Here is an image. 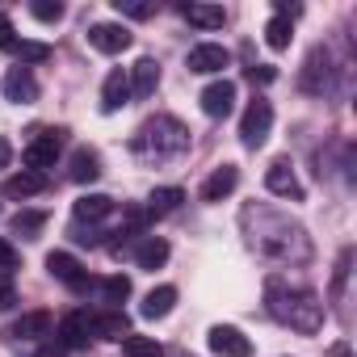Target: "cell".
<instances>
[{
	"mask_svg": "<svg viewBox=\"0 0 357 357\" xmlns=\"http://www.w3.org/2000/svg\"><path fill=\"white\" fill-rule=\"evenodd\" d=\"M240 223H244V236H248L257 257L278 261V265H307L311 261V240H307L303 223H294L290 215H282L273 206H244Z\"/></svg>",
	"mask_w": 357,
	"mask_h": 357,
	"instance_id": "1",
	"label": "cell"
},
{
	"mask_svg": "<svg viewBox=\"0 0 357 357\" xmlns=\"http://www.w3.org/2000/svg\"><path fill=\"white\" fill-rule=\"evenodd\" d=\"M265 311L278 324H286V328H294L303 336H315L324 328V303H319V294L307 290V286H298V282H286V278H269L265 282Z\"/></svg>",
	"mask_w": 357,
	"mask_h": 357,
	"instance_id": "2",
	"label": "cell"
},
{
	"mask_svg": "<svg viewBox=\"0 0 357 357\" xmlns=\"http://www.w3.org/2000/svg\"><path fill=\"white\" fill-rule=\"evenodd\" d=\"M185 147H190V126L172 114L147 118L130 139V151L143 155V160H168V155H181Z\"/></svg>",
	"mask_w": 357,
	"mask_h": 357,
	"instance_id": "3",
	"label": "cell"
},
{
	"mask_svg": "<svg viewBox=\"0 0 357 357\" xmlns=\"http://www.w3.org/2000/svg\"><path fill=\"white\" fill-rule=\"evenodd\" d=\"M298 84H303V93H311V97H324V93L336 89V59H332L328 47H315V51L307 55Z\"/></svg>",
	"mask_w": 357,
	"mask_h": 357,
	"instance_id": "4",
	"label": "cell"
},
{
	"mask_svg": "<svg viewBox=\"0 0 357 357\" xmlns=\"http://www.w3.org/2000/svg\"><path fill=\"white\" fill-rule=\"evenodd\" d=\"M269 130H273V105L265 101V97H257L248 109H244V122H240V139H244V147H261L265 139H269Z\"/></svg>",
	"mask_w": 357,
	"mask_h": 357,
	"instance_id": "5",
	"label": "cell"
},
{
	"mask_svg": "<svg viewBox=\"0 0 357 357\" xmlns=\"http://www.w3.org/2000/svg\"><path fill=\"white\" fill-rule=\"evenodd\" d=\"M47 269H51V278H55V282H63V286H68V290H76V294H84V290L93 286L89 269H84L72 252H51V257H47Z\"/></svg>",
	"mask_w": 357,
	"mask_h": 357,
	"instance_id": "6",
	"label": "cell"
},
{
	"mask_svg": "<svg viewBox=\"0 0 357 357\" xmlns=\"http://www.w3.org/2000/svg\"><path fill=\"white\" fill-rule=\"evenodd\" d=\"M206 340H211V353H219V357H252V340L231 324H215Z\"/></svg>",
	"mask_w": 357,
	"mask_h": 357,
	"instance_id": "7",
	"label": "cell"
},
{
	"mask_svg": "<svg viewBox=\"0 0 357 357\" xmlns=\"http://www.w3.org/2000/svg\"><path fill=\"white\" fill-rule=\"evenodd\" d=\"M59 147H63V130H38V135L30 139V147H26V164H30L34 172H43V168L55 164Z\"/></svg>",
	"mask_w": 357,
	"mask_h": 357,
	"instance_id": "8",
	"label": "cell"
},
{
	"mask_svg": "<svg viewBox=\"0 0 357 357\" xmlns=\"http://www.w3.org/2000/svg\"><path fill=\"white\" fill-rule=\"evenodd\" d=\"M265 190L278 194V198H290V202H303V185H298V176L286 160H273L265 168Z\"/></svg>",
	"mask_w": 357,
	"mask_h": 357,
	"instance_id": "9",
	"label": "cell"
},
{
	"mask_svg": "<svg viewBox=\"0 0 357 357\" xmlns=\"http://www.w3.org/2000/svg\"><path fill=\"white\" fill-rule=\"evenodd\" d=\"M89 43H93L101 55H118V51H126V47L135 43V34H130L126 26H118V22H97V26L89 30Z\"/></svg>",
	"mask_w": 357,
	"mask_h": 357,
	"instance_id": "10",
	"label": "cell"
},
{
	"mask_svg": "<svg viewBox=\"0 0 357 357\" xmlns=\"http://www.w3.org/2000/svg\"><path fill=\"white\" fill-rule=\"evenodd\" d=\"M227 63H231V55H227V47H219V43H198V47L190 51V59H185V68L198 72V76H215V72H223Z\"/></svg>",
	"mask_w": 357,
	"mask_h": 357,
	"instance_id": "11",
	"label": "cell"
},
{
	"mask_svg": "<svg viewBox=\"0 0 357 357\" xmlns=\"http://www.w3.org/2000/svg\"><path fill=\"white\" fill-rule=\"evenodd\" d=\"M202 114L206 118H227L231 109H236V84L231 80H215V84H206L202 89Z\"/></svg>",
	"mask_w": 357,
	"mask_h": 357,
	"instance_id": "12",
	"label": "cell"
},
{
	"mask_svg": "<svg viewBox=\"0 0 357 357\" xmlns=\"http://www.w3.org/2000/svg\"><path fill=\"white\" fill-rule=\"evenodd\" d=\"M93 340V315L89 311H68L59 319V344L63 349H84Z\"/></svg>",
	"mask_w": 357,
	"mask_h": 357,
	"instance_id": "13",
	"label": "cell"
},
{
	"mask_svg": "<svg viewBox=\"0 0 357 357\" xmlns=\"http://www.w3.org/2000/svg\"><path fill=\"white\" fill-rule=\"evenodd\" d=\"M5 97L13 101V105H34L38 101V80H34V72L30 68H9V76H5Z\"/></svg>",
	"mask_w": 357,
	"mask_h": 357,
	"instance_id": "14",
	"label": "cell"
},
{
	"mask_svg": "<svg viewBox=\"0 0 357 357\" xmlns=\"http://www.w3.org/2000/svg\"><path fill=\"white\" fill-rule=\"evenodd\" d=\"M126 101H130V72L114 68L105 76V84H101V114H118Z\"/></svg>",
	"mask_w": 357,
	"mask_h": 357,
	"instance_id": "15",
	"label": "cell"
},
{
	"mask_svg": "<svg viewBox=\"0 0 357 357\" xmlns=\"http://www.w3.org/2000/svg\"><path fill=\"white\" fill-rule=\"evenodd\" d=\"M236 185H240V168H236V164H223V168H215V172L206 176L202 202H223L227 194H236Z\"/></svg>",
	"mask_w": 357,
	"mask_h": 357,
	"instance_id": "16",
	"label": "cell"
},
{
	"mask_svg": "<svg viewBox=\"0 0 357 357\" xmlns=\"http://www.w3.org/2000/svg\"><path fill=\"white\" fill-rule=\"evenodd\" d=\"M72 215H76L80 227H84V223L93 227V223H101V219L114 215V198H105V194H84V198L72 202Z\"/></svg>",
	"mask_w": 357,
	"mask_h": 357,
	"instance_id": "17",
	"label": "cell"
},
{
	"mask_svg": "<svg viewBox=\"0 0 357 357\" xmlns=\"http://www.w3.org/2000/svg\"><path fill=\"white\" fill-rule=\"evenodd\" d=\"M9 336L13 340H43V336H51V311H26L22 319L9 324Z\"/></svg>",
	"mask_w": 357,
	"mask_h": 357,
	"instance_id": "18",
	"label": "cell"
},
{
	"mask_svg": "<svg viewBox=\"0 0 357 357\" xmlns=\"http://www.w3.org/2000/svg\"><path fill=\"white\" fill-rule=\"evenodd\" d=\"M43 190H47V172H34V168L13 172L9 181H5V194H9V198H38Z\"/></svg>",
	"mask_w": 357,
	"mask_h": 357,
	"instance_id": "19",
	"label": "cell"
},
{
	"mask_svg": "<svg viewBox=\"0 0 357 357\" xmlns=\"http://www.w3.org/2000/svg\"><path fill=\"white\" fill-rule=\"evenodd\" d=\"M68 176H72L76 185H89V181H97V176H101V155H97V151H89V147L72 151V168H68Z\"/></svg>",
	"mask_w": 357,
	"mask_h": 357,
	"instance_id": "20",
	"label": "cell"
},
{
	"mask_svg": "<svg viewBox=\"0 0 357 357\" xmlns=\"http://www.w3.org/2000/svg\"><path fill=\"white\" fill-rule=\"evenodd\" d=\"M160 84V63L155 59H139L130 68V97H151Z\"/></svg>",
	"mask_w": 357,
	"mask_h": 357,
	"instance_id": "21",
	"label": "cell"
},
{
	"mask_svg": "<svg viewBox=\"0 0 357 357\" xmlns=\"http://www.w3.org/2000/svg\"><path fill=\"white\" fill-rule=\"evenodd\" d=\"M172 307H176V286H155V290L143 298L139 311H143V319H164Z\"/></svg>",
	"mask_w": 357,
	"mask_h": 357,
	"instance_id": "22",
	"label": "cell"
},
{
	"mask_svg": "<svg viewBox=\"0 0 357 357\" xmlns=\"http://www.w3.org/2000/svg\"><path fill=\"white\" fill-rule=\"evenodd\" d=\"M93 336H105V340H126V336H130V319H126L122 311L93 315Z\"/></svg>",
	"mask_w": 357,
	"mask_h": 357,
	"instance_id": "23",
	"label": "cell"
},
{
	"mask_svg": "<svg viewBox=\"0 0 357 357\" xmlns=\"http://www.w3.org/2000/svg\"><path fill=\"white\" fill-rule=\"evenodd\" d=\"M181 202H185V190H176V185H160V190H151V198H147V215H151V219L172 215Z\"/></svg>",
	"mask_w": 357,
	"mask_h": 357,
	"instance_id": "24",
	"label": "cell"
},
{
	"mask_svg": "<svg viewBox=\"0 0 357 357\" xmlns=\"http://www.w3.org/2000/svg\"><path fill=\"white\" fill-rule=\"evenodd\" d=\"M135 261H139V269H147V273H155L164 261H168V244L160 240V236H147L139 248H135Z\"/></svg>",
	"mask_w": 357,
	"mask_h": 357,
	"instance_id": "25",
	"label": "cell"
},
{
	"mask_svg": "<svg viewBox=\"0 0 357 357\" xmlns=\"http://www.w3.org/2000/svg\"><path fill=\"white\" fill-rule=\"evenodd\" d=\"M181 13H185V22L198 26V30H219V26L227 22V13H223L219 5H185Z\"/></svg>",
	"mask_w": 357,
	"mask_h": 357,
	"instance_id": "26",
	"label": "cell"
},
{
	"mask_svg": "<svg viewBox=\"0 0 357 357\" xmlns=\"http://www.w3.org/2000/svg\"><path fill=\"white\" fill-rule=\"evenodd\" d=\"M290 38H294L290 22L273 13V17H269V26H265V43H269V51H286V47H290Z\"/></svg>",
	"mask_w": 357,
	"mask_h": 357,
	"instance_id": "27",
	"label": "cell"
},
{
	"mask_svg": "<svg viewBox=\"0 0 357 357\" xmlns=\"http://www.w3.org/2000/svg\"><path fill=\"white\" fill-rule=\"evenodd\" d=\"M43 227H47V211H17L13 215V231L26 236V240H34Z\"/></svg>",
	"mask_w": 357,
	"mask_h": 357,
	"instance_id": "28",
	"label": "cell"
},
{
	"mask_svg": "<svg viewBox=\"0 0 357 357\" xmlns=\"http://www.w3.org/2000/svg\"><path fill=\"white\" fill-rule=\"evenodd\" d=\"M122 353L126 357H164L160 340H151V336H126L122 340Z\"/></svg>",
	"mask_w": 357,
	"mask_h": 357,
	"instance_id": "29",
	"label": "cell"
},
{
	"mask_svg": "<svg viewBox=\"0 0 357 357\" xmlns=\"http://www.w3.org/2000/svg\"><path fill=\"white\" fill-rule=\"evenodd\" d=\"M101 294H105V303H126L130 298V278H122V273L105 278L101 282Z\"/></svg>",
	"mask_w": 357,
	"mask_h": 357,
	"instance_id": "30",
	"label": "cell"
},
{
	"mask_svg": "<svg viewBox=\"0 0 357 357\" xmlns=\"http://www.w3.org/2000/svg\"><path fill=\"white\" fill-rule=\"evenodd\" d=\"M114 9H118L122 17H135V22H143V17L155 13V5H143V0H114Z\"/></svg>",
	"mask_w": 357,
	"mask_h": 357,
	"instance_id": "31",
	"label": "cell"
},
{
	"mask_svg": "<svg viewBox=\"0 0 357 357\" xmlns=\"http://www.w3.org/2000/svg\"><path fill=\"white\" fill-rule=\"evenodd\" d=\"M30 13H34L38 22H59V17H63V5H59V0H34Z\"/></svg>",
	"mask_w": 357,
	"mask_h": 357,
	"instance_id": "32",
	"label": "cell"
},
{
	"mask_svg": "<svg viewBox=\"0 0 357 357\" xmlns=\"http://www.w3.org/2000/svg\"><path fill=\"white\" fill-rule=\"evenodd\" d=\"M13 55H22V68H26V63H38V59H47L51 51H47L43 43H17V47H13Z\"/></svg>",
	"mask_w": 357,
	"mask_h": 357,
	"instance_id": "33",
	"label": "cell"
},
{
	"mask_svg": "<svg viewBox=\"0 0 357 357\" xmlns=\"http://www.w3.org/2000/svg\"><path fill=\"white\" fill-rule=\"evenodd\" d=\"M349 261H353V252L344 248L340 261H336V273H332V294H340V286H344V278H349Z\"/></svg>",
	"mask_w": 357,
	"mask_h": 357,
	"instance_id": "34",
	"label": "cell"
},
{
	"mask_svg": "<svg viewBox=\"0 0 357 357\" xmlns=\"http://www.w3.org/2000/svg\"><path fill=\"white\" fill-rule=\"evenodd\" d=\"M17 261H22V257H17V248H13L9 240H0V269L13 273V269H17Z\"/></svg>",
	"mask_w": 357,
	"mask_h": 357,
	"instance_id": "35",
	"label": "cell"
},
{
	"mask_svg": "<svg viewBox=\"0 0 357 357\" xmlns=\"http://www.w3.org/2000/svg\"><path fill=\"white\" fill-rule=\"evenodd\" d=\"M17 47V34H13V22L0 13V51H13Z\"/></svg>",
	"mask_w": 357,
	"mask_h": 357,
	"instance_id": "36",
	"label": "cell"
},
{
	"mask_svg": "<svg viewBox=\"0 0 357 357\" xmlns=\"http://www.w3.org/2000/svg\"><path fill=\"white\" fill-rule=\"evenodd\" d=\"M248 80H252V84H269V80H278V72H273L269 63H261V68H248Z\"/></svg>",
	"mask_w": 357,
	"mask_h": 357,
	"instance_id": "37",
	"label": "cell"
},
{
	"mask_svg": "<svg viewBox=\"0 0 357 357\" xmlns=\"http://www.w3.org/2000/svg\"><path fill=\"white\" fill-rule=\"evenodd\" d=\"M17 303V290H13V282H0V311H9Z\"/></svg>",
	"mask_w": 357,
	"mask_h": 357,
	"instance_id": "38",
	"label": "cell"
},
{
	"mask_svg": "<svg viewBox=\"0 0 357 357\" xmlns=\"http://www.w3.org/2000/svg\"><path fill=\"white\" fill-rule=\"evenodd\" d=\"M9 160H13V143L0 135V168H9Z\"/></svg>",
	"mask_w": 357,
	"mask_h": 357,
	"instance_id": "39",
	"label": "cell"
},
{
	"mask_svg": "<svg viewBox=\"0 0 357 357\" xmlns=\"http://www.w3.org/2000/svg\"><path fill=\"white\" fill-rule=\"evenodd\" d=\"M34 357H68V349H63V344H43Z\"/></svg>",
	"mask_w": 357,
	"mask_h": 357,
	"instance_id": "40",
	"label": "cell"
},
{
	"mask_svg": "<svg viewBox=\"0 0 357 357\" xmlns=\"http://www.w3.org/2000/svg\"><path fill=\"white\" fill-rule=\"evenodd\" d=\"M332 357H353V349H349V344L340 340V344H332Z\"/></svg>",
	"mask_w": 357,
	"mask_h": 357,
	"instance_id": "41",
	"label": "cell"
},
{
	"mask_svg": "<svg viewBox=\"0 0 357 357\" xmlns=\"http://www.w3.org/2000/svg\"><path fill=\"white\" fill-rule=\"evenodd\" d=\"M176 357H181V353H176Z\"/></svg>",
	"mask_w": 357,
	"mask_h": 357,
	"instance_id": "42",
	"label": "cell"
}]
</instances>
